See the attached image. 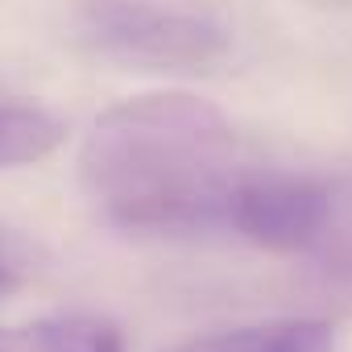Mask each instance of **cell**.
Here are the masks:
<instances>
[{
  "mask_svg": "<svg viewBox=\"0 0 352 352\" xmlns=\"http://www.w3.org/2000/svg\"><path fill=\"white\" fill-rule=\"evenodd\" d=\"M79 166L96 208L141 232L228 224V199L245 174L232 124L199 96H137L108 108Z\"/></svg>",
  "mask_w": 352,
  "mask_h": 352,
  "instance_id": "cell-1",
  "label": "cell"
},
{
  "mask_svg": "<svg viewBox=\"0 0 352 352\" xmlns=\"http://www.w3.org/2000/svg\"><path fill=\"white\" fill-rule=\"evenodd\" d=\"M331 348H336L331 323H323V319H286V323L204 336V340L179 344L170 352H331Z\"/></svg>",
  "mask_w": 352,
  "mask_h": 352,
  "instance_id": "cell-5",
  "label": "cell"
},
{
  "mask_svg": "<svg viewBox=\"0 0 352 352\" xmlns=\"http://www.w3.org/2000/svg\"><path fill=\"white\" fill-rule=\"evenodd\" d=\"M83 25L104 54L166 71L204 67L228 46L224 30H216L212 21L149 5V0H91Z\"/></svg>",
  "mask_w": 352,
  "mask_h": 352,
  "instance_id": "cell-2",
  "label": "cell"
},
{
  "mask_svg": "<svg viewBox=\"0 0 352 352\" xmlns=\"http://www.w3.org/2000/svg\"><path fill=\"white\" fill-rule=\"evenodd\" d=\"M327 216H331V195L319 183L294 179V174L245 170L228 199V228H236L253 245L282 253L319 241Z\"/></svg>",
  "mask_w": 352,
  "mask_h": 352,
  "instance_id": "cell-3",
  "label": "cell"
},
{
  "mask_svg": "<svg viewBox=\"0 0 352 352\" xmlns=\"http://www.w3.org/2000/svg\"><path fill=\"white\" fill-rule=\"evenodd\" d=\"M63 141V124L42 108H0V170L46 157Z\"/></svg>",
  "mask_w": 352,
  "mask_h": 352,
  "instance_id": "cell-6",
  "label": "cell"
},
{
  "mask_svg": "<svg viewBox=\"0 0 352 352\" xmlns=\"http://www.w3.org/2000/svg\"><path fill=\"white\" fill-rule=\"evenodd\" d=\"M0 352H124V340L108 319L54 315L25 327H0Z\"/></svg>",
  "mask_w": 352,
  "mask_h": 352,
  "instance_id": "cell-4",
  "label": "cell"
},
{
  "mask_svg": "<svg viewBox=\"0 0 352 352\" xmlns=\"http://www.w3.org/2000/svg\"><path fill=\"white\" fill-rule=\"evenodd\" d=\"M5 282H9V274H5V270H0V286H5Z\"/></svg>",
  "mask_w": 352,
  "mask_h": 352,
  "instance_id": "cell-7",
  "label": "cell"
}]
</instances>
